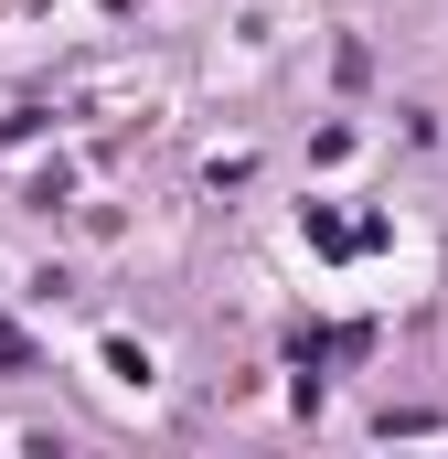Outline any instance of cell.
Wrapping results in <instances>:
<instances>
[{
  "label": "cell",
  "mask_w": 448,
  "mask_h": 459,
  "mask_svg": "<svg viewBox=\"0 0 448 459\" xmlns=\"http://www.w3.org/2000/svg\"><path fill=\"white\" fill-rule=\"evenodd\" d=\"M0 363H22V332H11V321H0Z\"/></svg>",
  "instance_id": "1"
}]
</instances>
